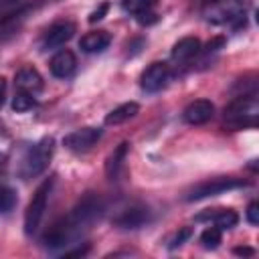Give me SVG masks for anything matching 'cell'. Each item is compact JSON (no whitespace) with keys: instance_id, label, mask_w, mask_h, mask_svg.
<instances>
[{"instance_id":"cell-1","label":"cell","mask_w":259,"mask_h":259,"mask_svg":"<svg viewBox=\"0 0 259 259\" xmlns=\"http://www.w3.org/2000/svg\"><path fill=\"white\" fill-rule=\"evenodd\" d=\"M101 212H103V200L95 192H87L65 217H61L47 229L40 243L53 251L73 245V241H77L79 235L85 233L101 217Z\"/></svg>"},{"instance_id":"cell-2","label":"cell","mask_w":259,"mask_h":259,"mask_svg":"<svg viewBox=\"0 0 259 259\" xmlns=\"http://www.w3.org/2000/svg\"><path fill=\"white\" fill-rule=\"evenodd\" d=\"M257 93H241L225 107V119L227 125L233 130L243 127H255L257 125Z\"/></svg>"},{"instance_id":"cell-3","label":"cell","mask_w":259,"mask_h":259,"mask_svg":"<svg viewBox=\"0 0 259 259\" xmlns=\"http://www.w3.org/2000/svg\"><path fill=\"white\" fill-rule=\"evenodd\" d=\"M53 152H55V140L49 136V138H42L38 140L34 146H30L26 150V154L22 156L20 160V166H18V174L22 180H30L38 174H42L53 158Z\"/></svg>"},{"instance_id":"cell-4","label":"cell","mask_w":259,"mask_h":259,"mask_svg":"<svg viewBox=\"0 0 259 259\" xmlns=\"http://www.w3.org/2000/svg\"><path fill=\"white\" fill-rule=\"evenodd\" d=\"M247 4L243 0H208L202 16L212 24H233L235 28L245 24Z\"/></svg>"},{"instance_id":"cell-5","label":"cell","mask_w":259,"mask_h":259,"mask_svg":"<svg viewBox=\"0 0 259 259\" xmlns=\"http://www.w3.org/2000/svg\"><path fill=\"white\" fill-rule=\"evenodd\" d=\"M53 184H55V178L51 176V178L42 180L36 186V190H34V194H32V198H30L26 210H24V233L26 235H34L38 231L40 221H42V214L47 210V202H49Z\"/></svg>"},{"instance_id":"cell-6","label":"cell","mask_w":259,"mask_h":259,"mask_svg":"<svg viewBox=\"0 0 259 259\" xmlns=\"http://www.w3.org/2000/svg\"><path fill=\"white\" fill-rule=\"evenodd\" d=\"M245 186H249V182L243 180V178L219 176V178H210V180L198 182L196 186H192L186 192L184 198L188 202H192V200H202V198H208V196H219V194H225L229 190H237V188H245Z\"/></svg>"},{"instance_id":"cell-7","label":"cell","mask_w":259,"mask_h":259,"mask_svg":"<svg viewBox=\"0 0 259 259\" xmlns=\"http://www.w3.org/2000/svg\"><path fill=\"white\" fill-rule=\"evenodd\" d=\"M170 77H172V71H170L168 63L154 61V63H150L142 71V75H140V87L146 93H156V91H160V89H164L168 85Z\"/></svg>"},{"instance_id":"cell-8","label":"cell","mask_w":259,"mask_h":259,"mask_svg":"<svg viewBox=\"0 0 259 259\" xmlns=\"http://www.w3.org/2000/svg\"><path fill=\"white\" fill-rule=\"evenodd\" d=\"M150 221H152V210L146 204H130L113 217V225L119 229H125V231L142 229Z\"/></svg>"},{"instance_id":"cell-9","label":"cell","mask_w":259,"mask_h":259,"mask_svg":"<svg viewBox=\"0 0 259 259\" xmlns=\"http://www.w3.org/2000/svg\"><path fill=\"white\" fill-rule=\"evenodd\" d=\"M101 136H103V132L99 127H81V130L67 134L63 138V146L75 154H83V152L91 150L101 140Z\"/></svg>"},{"instance_id":"cell-10","label":"cell","mask_w":259,"mask_h":259,"mask_svg":"<svg viewBox=\"0 0 259 259\" xmlns=\"http://www.w3.org/2000/svg\"><path fill=\"white\" fill-rule=\"evenodd\" d=\"M75 34V24L71 20H61V22H55L53 26H49V30L45 32L42 40H40V47L45 51H53V49H61L65 42H69Z\"/></svg>"},{"instance_id":"cell-11","label":"cell","mask_w":259,"mask_h":259,"mask_svg":"<svg viewBox=\"0 0 259 259\" xmlns=\"http://www.w3.org/2000/svg\"><path fill=\"white\" fill-rule=\"evenodd\" d=\"M214 115V105L208 99H196L192 103H188L182 111V119L190 125H202L206 121H210Z\"/></svg>"},{"instance_id":"cell-12","label":"cell","mask_w":259,"mask_h":259,"mask_svg":"<svg viewBox=\"0 0 259 259\" xmlns=\"http://www.w3.org/2000/svg\"><path fill=\"white\" fill-rule=\"evenodd\" d=\"M75 67H77V59H75V53L69 51V49H61L53 55L51 63H49V69L55 77L59 79H67L75 73Z\"/></svg>"},{"instance_id":"cell-13","label":"cell","mask_w":259,"mask_h":259,"mask_svg":"<svg viewBox=\"0 0 259 259\" xmlns=\"http://www.w3.org/2000/svg\"><path fill=\"white\" fill-rule=\"evenodd\" d=\"M14 85L18 91H26V93H32L36 95L40 89H42V77L40 73L34 69V67H22L16 75H14Z\"/></svg>"},{"instance_id":"cell-14","label":"cell","mask_w":259,"mask_h":259,"mask_svg":"<svg viewBox=\"0 0 259 259\" xmlns=\"http://www.w3.org/2000/svg\"><path fill=\"white\" fill-rule=\"evenodd\" d=\"M196 221H210L221 231H227V229H233L239 223V214L231 208H210L206 212L196 214Z\"/></svg>"},{"instance_id":"cell-15","label":"cell","mask_w":259,"mask_h":259,"mask_svg":"<svg viewBox=\"0 0 259 259\" xmlns=\"http://www.w3.org/2000/svg\"><path fill=\"white\" fill-rule=\"evenodd\" d=\"M198 53H200V40L196 36H184L178 42H174L170 57L174 63H186L192 57H196Z\"/></svg>"},{"instance_id":"cell-16","label":"cell","mask_w":259,"mask_h":259,"mask_svg":"<svg viewBox=\"0 0 259 259\" xmlns=\"http://www.w3.org/2000/svg\"><path fill=\"white\" fill-rule=\"evenodd\" d=\"M111 45V34L107 30H93L81 36L79 49L83 53H101Z\"/></svg>"},{"instance_id":"cell-17","label":"cell","mask_w":259,"mask_h":259,"mask_svg":"<svg viewBox=\"0 0 259 259\" xmlns=\"http://www.w3.org/2000/svg\"><path fill=\"white\" fill-rule=\"evenodd\" d=\"M127 150H130V144L127 142H121L105 160V176L109 180H117L119 178V172L123 168V162H125V156H127Z\"/></svg>"},{"instance_id":"cell-18","label":"cell","mask_w":259,"mask_h":259,"mask_svg":"<svg viewBox=\"0 0 259 259\" xmlns=\"http://www.w3.org/2000/svg\"><path fill=\"white\" fill-rule=\"evenodd\" d=\"M140 111V105L136 101H127V103H121L117 107H113L107 115H105V125H119V123H125L130 121L132 117H136Z\"/></svg>"},{"instance_id":"cell-19","label":"cell","mask_w":259,"mask_h":259,"mask_svg":"<svg viewBox=\"0 0 259 259\" xmlns=\"http://www.w3.org/2000/svg\"><path fill=\"white\" fill-rule=\"evenodd\" d=\"M18 202V196H16V190L8 184H0V214H6L10 212Z\"/></svg>"},{"instance_id":"cell-20","label":"cell","mask_w":259,"mask_h":259,"mask_svg":"<svg viewBox=\"0 0 259 259\" xmlns=\"http://www.w3.org/2000/svg\"><path fill=\"white\" fill-rule=\"evenodd\" d=\"M156 4H158V0H121V8L130 14H134V16L154 10Z\"/></svg>"},{"instance_id":"cell-21","label":"cell","mask_w":259,"mask_h":259,"mask_svg":"<svg viewBox=\"0 0 259 259\" xmlns=\"http://www.w3.org/2000/svg\"><path fill=\"white\" fill-rule=\"evenodd\" d=\"M34 105H36V99H34V95H32V93L16 91V95H14V99H12V109H14V111L22 113V111L32 109Z\"/></svg>"},{"instance_id":"cell-22","label":"cell","mask_w":259,"mask_h":259,"mask_svg":"<svg viewBox=\"0 0 259 259\" xmlns=\"http://www.w3.org/2000/svg\"><path fill=\"white\" fill-rule=\"evenodd\" d=\"M221 239H223V235H221V229L219 227H208V229H204L202 233H200V245L204 247V249H217L219 245H221Z\"/></svg>"},{"instance_id":"cell-23","label":"cell","mask_w":259,"mask_h":259,"mask_svg":"<svg viewBox=\"0 0 259 259\" xmlns=\"http://www.w3.org/2000/svg\"><path fill=\"white\" fill-rule=\"evenodd\" d=\"M192 237V229L190 227H184V229H180L178 233H174V237L170 239V243H168V249H176V247H180L184 241H188Z\"/></svg>"},{"instance_id":"cell-24","label":"cell","mask_w":259,"mask_h":259,"mask_svg":"<svg viewBox=\"0 0 259 259\" xmlns=\"http://www.w3.org/2000/svg\"><path fill=\"white\" fill-rule=\"evenodd\" d=\"M223 47H225V36H214L212 40H208V42H206V47H204V49H200V53H202V55H210V53L221 51Z\"/></svg>"},{"instance_id":"cell-25","label":"cell","mask_w":259,"mask_h":259,"mask_svg":"<svg viewBox=\"0 0 259 259\" xmlns=\"http://www.w3.org/2000/svg\"><path fill=\"white\" fill-rule=\"evenodd\" d=\"M247 221L251 223V225H257L259 223V204L257 202H251L249 206H247Z\"/></svg>"},{"instance_id":"cell-26","label":"cell","mask_w":259,"mask_h":259,"mask_svg":"<svg viewBox=\"0 0 259 259\" xmlns=\"http://www.w3.org/2000/svg\"><path fill=\"white\" fill-rule=\"evenodd\" d=\"M107 10H109V4H107V2H101V4H99V8L91 12V16H89V22H97V20H101V18L107 14Z\"/></svg>"},{"instance_id":"cell-27","label":"cell","mask_w":259,"mask_h":259,"mask_svg":"<svg viewBox=\"0 0 259 259\" xmlns=\"http://www.w3.org/2000/svg\"><path fill=\"white\" fill-rule=\"evenodd\" d=\"M136 18H138L140 24H154V22L158 20V16H156L152 10H150V12H142V14H138Z\"/></svg>"},{"instance_id":"cell-28","label":"cell","mask_w":259,"mask_h":259,"mask_svg":"<svg viewBox=\"0 0 259 259\" xmlns=\"http://www.w3.org/2000/svg\"><path fill=\"white\" fill-rule=\"evenodd\" d=\"M87 251H89V245H83V247H75V249L63 251V257H83Z\"/></svg>"},{"instance_id":"cell-29","label":"cell","mask_w":259,"mask_h":259,"mask_svg":"<svg viewBox=\"0 0 259 259\" xmlns=\"http://www.w3.org/2000/svg\"><path fill=\"white\" fill-rule=\"evenodd\" d=\"M233 253H235V255H243V257H251L255 251H253L251 247H235Z\"/></svg>"},{"instance_id":"cell-30","label":"cell","mask_w":259,"mask_h":259,"mask_svg":"<svg viewBox=\"0 0 259 259\" xmlns=\"http://www.w3.org/2000/svg\"><path fill=\"white\" fill-rule=\"evenodd\" d=\"M4 99H6V79L0 77V107L4 105Z\"/></svg>"},{"instance_id":"cell-31","label":"cell","mask_w":259,"mask_h":259,"mask_svg":"<svg viewBox=\"0 0 259 259\" xmlns=\"http://www.w3.org/2000/svg\"><path fill=\"white\" fill-rule=\"evenodd\" d=\"M4 164H6V154H2V152H0V168H2Z\"/></svg>"}]
</instances>
